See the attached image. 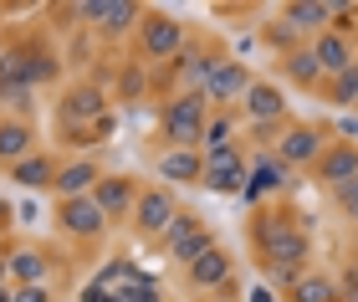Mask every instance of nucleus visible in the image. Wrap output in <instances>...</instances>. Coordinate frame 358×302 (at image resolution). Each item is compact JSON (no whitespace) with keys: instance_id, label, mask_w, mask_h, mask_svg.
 Here are the masks:
<instances>
[{"instance_id":"obj_1","label":"nucleus","mask_w":358,"mask_h":302,"mask_svg":"<svg viewBox=\"0 0 358 302\" xmlns=\"http://www.w3.org/2000/svg\"><path fill=\"white\" fill-rule=\"evenodd\" d=\"M256 246H262V257L276 272V282H287V287L307 272V251H313V241H307V231L297 226V215L262 210V215H256Z\"/></svg>"},{"instance_id":"obj_2","label":"nucleus","mask_w":358,"mask_h":302,"mask_svg":"<svg viewBox=\"0 0 358 302\" xmlns=\"http://www.w3.org/2000/svg\"><path fill=\"white\" fill-rule=\"evenodd\" d=\"M205 92H174V98L164 103V138H169V149H194V144H205Z\"/></svg>"},{"instance_id":"obj_3","label":"nucleus","mask_w":358,"mask_h":302,"mask_svg":"<svg viewBox=\"0 0 358 302\" xmlns=\"http://www.w3.org/2000/svg\"><path fill=\"white\" fill-rule=\"evenodd\" d=\"M57 118H62V129L77 134V138H87V129L97 134V123L108 118V98H103V87H92V82H77L62 92V103H57Z\"/></svg>"},{"instance_id":"obj_4","label":"nucleus","mask_w":358,"mask_h":302,"mask_svg":"<svg viewBox=\"0 0 358 302\" xmlns=\"http://www.w3.org/2000/svg\"><path fill=\"white\" fill-rule=\"evenodd\" d=\"M138 46H143L149 62H174V57H185V26H179L169 10H143Z\"/></svg>"},{"instance_id":"obj_5","label":"nucleus","mask_w":358,"mask_h":302,"mask_svg":"<svg viewBox=\"0 0 358 302\" xmlns=\"http://www.w3.org/2000/svg\"><path fill=\"white\" fill-rule=\"evenodd\" d=\"M210 246H215V236H210V226H205L200 215H189V210H179L174 226L164 231V251H169L174 266H189L194 257H205Z\"/></svg>"},{"instance_id":"obj_6","label":"nucleus","mask_w":358,"mask_h":302,"mask_svg":"<svg viewBox=\"0 0 358 302\" xmlns=\"http://www.w3.org/2000/svg\"><path fill=\"white\" fill-rule=\"evenodd\" d=\"M174 215H179L174 189H164V185L138 189V205H134V231H138V236H164V231L174 226Z\"/></svg>"},{"instance_id":"obj_7","label":"nucleus","mask_w":358,"mask_h":302,"mask_svg":"<svg viewBox=\"0 0 358 302\" xmlns=\"http://www.w3.org/2000/svg\"><path fill=\"white\" fill-rule=\"evenodd\" d=\"M322 149H328V144H322V129H313V123H292V129L276 138L271 159H276L282 169H287V164H292V169H302V164H317Z\"/></svg>"},{"instance_id":"obj_8","label":"nucleus","mask_w":358,"mask_h":302,"mask_svg":"<svg viewBox=\"0 0 358 302\" xmlns=\"http://www.w3.org/2000/svg\"><path fill=\"white\" fill-rule=\"evenodd\" d=\"M57 220H62V231H67V236H77V241H97V236H108V226H113L92 195L62 200V205H57Z\"/></svg>"},{"instance_id":"obj_9","label":"nucleus","mask_w":358,"mask_h":302,"mask_svg":"<svg viewBox=\"0 0 358 302\" xmlns=\"http://www.w3.org/2000/svg\"><path fill=\"white\" fill-rule=\"evenodd\" d=\"M246 159H241L231 144L225 149H205V189L210 195H236V189H246Z\"/></svg>"},{"instance_id":"obj_10","label":"nucleus","mask_w":358,"mask_h":302,"mask_svg":"<svg viewBox=\"0 0 358 302\" xmlns=\"http://www.w3.org/2000/svg\"><path fill=\"white\" fill-rule=\"evenodd\" d=\"M72 15L103 26L108 36H123L128 26H143V10L134 6V0H83V6H72Z\"/></svg>"},{"instance_id":"obj_11","label":"nucleus","mask_w":358,"mask_h":302,"mask_svg":"<svg viewBox=\"0 0 358 302\" xmlns=\"http://www.w3.org/2000/svg\"><path fill=\"white\" fill-rule=\"evenodd\" d=\"M251 82H256V77H251L246 62H220V67L210 72V82H205V103L210 108H231V103L246 98Z\"/></svg>"},{"instance_id":"obj_12","label":"nucleus","mask_w":358,"mask_h":302,"mask_svg":"<svg viewBox=\"0 0 358 302\" xmlns=\"http://www.w3.org/2000/svg\"><path fill=\"white\" fill-rule=\"evenodd\" d=\"M317 174V185H328V189H343L348 180H358V144L353 138H338V144L322 149V159L313 164Z\"/></svg>"},{"instance_id":"obj_13","label":"nucleus","mask_w":358,"mask_h":302,"mask_svg":"<svg viewBox=\"0 0 358 302\" xmlns=\"http://www.w3.org/2000/svg\"><path fill=\"white\" fill-rule=\"evenodd\" d=\"M241 118H251V123H276V118H287V92H282V82L256 77V82L246 87V98H241Z\"/></svg>"},{"instance_id":"obj_14","label":"nucleus","mask_w":358,"mask_h":302,"mask_svg":"<svg viewBox=\"0 0 358 302\" xmlns=\"http://www.w3.org/2000/svg\"><path fill=\"white\" fill-rule=\"evenodd\" d=\"M185 277H189L194 292H220L225 282H231V251H225V246H210L205 257H194V261L185 266Z\"/></svg>"},{"instance_id":"obj_15","label":"nucleus","mask_w":358,"mask_h":302,"mask_svg":"<svg viewBox=\"0 0 358 302\" xmlns=\"http://www.w3.org/2000/svg\"><path fill=\"white\" fill-rule=\"evenodd\" d=\"M313 57H317L322 77H343L348 67H358L353 41L343 36V31H322V36H313Z\"/></svg>"},{"instance_id":"obj_16","label":"nucleus","mask_w":358,"mask_h":302,"mask_svg":"<svg viewBox=\"0 0 358 302\" xmlns=\"http://www.w3.org/2000/svg\"><path fill=\"white\" fill-rule=\"evenodd\" d=\"M159 180L164 185H205V154L200 149H164L159 154Z\"/></svg>"},{"instance_id":"obj_17","label":"nucleus","mask_w":358,"mask_h":302,"mask_svg":"<svg viewBox=\"0 0 358 302\" xmlns=\"http://www.w3.org/2000/svg\"><path fill=\"white\" fill-rule=\"evenodd\" d=\"M92 200L103 205L108 220H123V215L138 205V189H134V180H128V174H103V180H97V189H92Z\"/></svg>"},{"instance_id":"obj_18","label":"nucleus","mask_w":358,"mask_h":302,"mask_svg":"<svg viewBox=\"0 0 358 302\" xmlns=\"http://www.w3.org/2000/svg\"><path fill=\"white\" fill-rule=\"evenodd\" d=\"M282 21L292 31L322 36V31H333V6H328V0H292V6H282Z\"/></svg>"},{"instance_id":"obj_19","label":"nucleus","mask_w":358,"mask_h":302,"mask_svg":"<svg viewBox=\"0 0 358 302\" xmlns=\"http://www.w3.org/2000/svg\"><path fill=\"white\" fill-rule=\"evenodd\" d=\"M46 251L36 246H15L10 257H6V277L15 282V287H46Z\"/></svg>"},{"instance_id":"obj_20","label":"nucleus","mask_w":358,"mask_h":302,"mask_svg":"<svg viewBox=\"0 0 358 302\" xmlns=\"http://www.w3.org/2000/svg\"><path fill=\"white\" fill-rule=\"evenodd\" d=\"M97 180H103V169H97L92 159H72V164L57 169V185H52V189H57L62 200H77V195H92Z\"/></svg>"},{"instance_id":"obj_21","label":"nucleus","mask_w":358,"mask_h":302,"mask_svg":"<svg viewBox=\"0 0 358 302\" xmlns=\"http://www.w3.org/2000/svg\"><path fill=\"white\" fill-rule=\"evenodd\" d=\"M31 144H36L31 123H21V118H6V123H0V164H6V169H15L21 159H31V154H36Z\"/></svg>"},{"instance_id":"obj_22","label":"nucleus","mask_w":358,"mask_h":302,"mask_svg":"<svg viewBox=\"0 0 358 302\" xmlns=\"http://www.w3.org/2000/svg\"><path fill=\"white\" fill-rule=\"evenodd\" d=\"M282 185H287V169L276 164V159H262V164L246 174V189H241V195H246V200H262V195H276Z\"/></svg>"},{"instance_id":"obj_23","label":"nucleus","mask_w":358,"mask_h":302,"mask_svg":"<svg viewBox=\"0 0 358 302\" xmlns=\"http://www.w3.org/2000/svg\"><path fill=\"white\" fill-rule=\"evenodd\" d=\"M10 180L26 185V189H46V185H57V164L46 154H31V159H21V164L10 169Z\"/></svg>"},{"instance_id":"obj_24","label":"nucleus","mask_w":358,"mask_h":302,"mask_svg":"<svg viewBox=\"0 0 358 302\" xmlns=\"http://www.w3.org/2000/svg\"><path fill=\"white\" fill-rule=\"evenodd\" d=\"M282 72H287L297 87H317V82H322V67H317L313 46H297V52H287V57H282Z\"/></svg>"},{"instance_id":"obj_25","label":"nucleus","mask_w":358,"mask_h":302,"mask_svg":"<svg viewBox=\"0 0 358 302\" xmlns=\"http://www.w3.org/2000/svg\"><path fill=\"white\" fill-rule=\"evenodd\" d=\"M15 57H21V67H26V82H31V87H36V82H46V77H57V57L46 52L41 41L15 46Z\"/></svg>"},{"instance_id":"obj_26","label":"nucleus","mask_w":358,"mask_h":302,"mask_svg":"<svg viewBox=\"0 0 358 302\" xmlns=\"http://www.w3.org/2000/svg\"><path fill=\"white\" fill-rule=\"evenodd\" d=\"M292 302H333V277L302 272L297 282H292Z\"/></svg>"},{"instance_id":"obj_27","label":"nucleus","mask_w":358,"mask_h":302,"mask_svg":"<svg viewBox=\"0 0 358 302\" xmlns=\"http://www.w3.org/2000/svg\"><path fill=\"white\" fill-rule=\"evenodd\" d=\"M328 103L333 108H358V67H348L343 77H328Z\"/></svg>"},{"instance_id":"obj_28","label":"nucleus","mask_w":358,"mask_h":302,"mask_svg":"<svg viewBox=\"0 0 358 302\" xmlns=\"http://www.w3.org/2000/svg\"><path fill=\"white\" fill-rule=\"evenodd\" d=\"M231 129H236V118L220 113L215 123H205V144H210V149H225V144H231Z\"/></svg>"},{"instance_id":"obj_29","label":"nucleus","mask_w":358,"mask_h":302,"mask_svg":"<svg viewBox=\"0 0 358 302\" xmlns=\"http://www.w3.org/2000/svg\"><path fill=\"white\" fill-rule=\"evenodd\" d=\"M333 200H338V205H343V210L358 220V180H348L343 189H333Z\"/></svg>"},{"instance_id":"obj_30","label":"nucleus","mask_w":358,"mask_h":302,"mask_svg":"<svg viewBox=\"0 0 358 302\" xmlns=\"http://www.w3.org/2000/svg\"><path fill=\"white\" fill-rule=\"evenodd\" d=\"M123 302H159V292L149 287V282H128V287H123Z\"/></svg>"},{"instance_id":"obj_31","label":"nucleus","mask_w":358,"mask_h":302,"mask_svg":"<svg viewBox=\"0 0 358 302\" xmlns=\"http://www.w3.org/2000/svg\"><path fill=\"white\" fill-rule=\"evenodd\" d=\"M118 87H123V98H138V92H143V72H128V67H123Z\"/></svg>"},{"instance_id":"obj_32","label":"nucleus","mask_w":358,"mask_h":302,"mask_svg":"<svg viewBox=\"0 0 358 302\" xmlns=\"http://www.w3.org/2000/svg\"><path fill=\"white\" fill-rule=\"evenodd\" d=\"M15 302H52V287H15Z\"/></svg>"},{"instance_id":"obj_33","label":"nucleus","mask_w":358,"mask_h":302,"mask_svg":"<svg viewBox=\"0 0 358 302\" xmlns=\"http://www.w3.org/2000/svg\"><path fill=\"white\" fill-rule=\"evenodd\" d=\"M15 220H26V226H36V220H41V205H36V200H21V205H15Z\"/></svg>"},{"instance_id":"obj_34","label":"nucleus","mask_w":358,"mask_h":302,"mask_svg":"<svg viewBox=\"0 0 358 302\" xmlns=\"http://www.w3.org/2000/svg\"><path fill=\"white\" fill-rule=\"evenodd\" d=\"M10 220H15V205H10L6 195H0V226H10Z\"/></svg>"},{"instance_id":"obj_35","label":"nucleus","mask_w":358,"mask_h":302,"mask_svg":"<svg viewBox=\"0 0 358 302\" xmlns=\"http://www.w3.org/2000/svg\"><path fill=\"white\" fill-rule=\"evenodd\" d=\"M0 302H15V287H6V282H0Z\"/></svg>"},{"instance_id":"obj_36","label":"nucleus","mask_w":358,"mask_h":302,"mask_svg":"<svg viewBox=\"0 0 358 302\" xmlns=\"http://www.w3.org/2000/svg\"><path fill=\"white\" fill-rule=\"evenodd\" d=\"M251 302H271V292H266V287H256V292H251Z\"/></svg>"},{"instance_id":"obj_37","label":"nucleus","mask_w":358,"mask_h":302,"mask_svg":"<svg viewBox=\"0 0 358 302\" xmlns=\"http://www.w3.org/2000/svg\"><path fill=\"white\" fill-rule=\"evenodd\" d=\"M205 302H231V297H205Z\"/></svg>"},{"instance_id":"obj_38","label":"nucleus","mask_w":358,"mask_h":302,"mask_svg":"<svg viewBox=\"0 0 358 302\" xmlns=\"http://www.w3.org/2000/svg\"><path fill=\"white\" fill-rule=\"evenodd\" d=\"M0 62H6V46H0Z\"/></svg>"}]
</instances>
